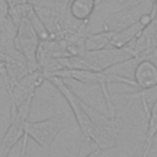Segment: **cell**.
<instances>
[{"instance_id": "cell-1", "label": "cell", "mask_w": 157, "mask_h": 157, "mask_svg": "<svg viewBox=\"0 0 157 157\" xmlns=\"http://www.w3.org/2000/svg\"><path fill=\"white\" fill-rule=\"evenodd\" d=\"M47 75H54L58 77H61L64 80H74L77 82H81L83 85H97L101 87L104 101H105V105L108 109V113L110 115H115V109H114V104H113V99L110 98L109 93H108V88L107 86L109 83H125V85H130L132 87H136L135 81L132 78L121 76V75H117V74H110L107 71H97V70H91V69H69V67H64L60 70H56L52 74H47Z\"/></svg>"}, {"instance_id": "cell-2", "label": "cell", "mask_w": 157, "mask_h": 157, "mask_svg": "<svg viewBox=\"0 0 157 157\" xmlns=\"http://www.w3.org/2000/svg\"><path fill=\"white\" fill-rule=\"evenodd\" d=\"M83 108L96 129L93 144L101 151L114 148L119 142V137L121 132V120L117 115H110L109 113L104 114L98 112L85 101H83Z\"/></svg>"}, {"instance_id": "cell-3", "label": "cell", "mask_w": 157, "mask_h": 157, "mask_svg": "<svg viewBox=\"0 0 157 157\" xmlns=\"http://www.w3.org/2000/svg\"><path fill=\"white\" fill-rule=\"evenodd\" d=\"M45 81L50 82L61 93V96L65 98V101L70 105L82 137L87 141L93 142L96 129H94V125L92 124L88 114L86 113V110L83 108V99L81 97H78V94L72 90V87L70 85H67L66 81L61 77H58L54 75H45Z\"/></svg>"}, {"instance_id": "cell-4", "label": "cell", "mask_w": 157, "mask_h": 157, "mask_svg": "<svg viewBox=\"0 0 157 157\" xmlns=\"http://www.w3.org/2000/svg\"><path fill=\"white\" fill-rule=\"evenodd\" d=\"M34 96L28 97L20 104L11 103L10 124L0 140V157H9L15 145L25 136V125L28 120Z\"/></svg>"}, {"instance_id": "cell-5", "label": "cell", "mask_w": 157, "mask_h": 157, "mask_svg": "<svg viewBox=\"0 0 157 157\" xmlns=\"http://www.w3.org/2000/svg\"><path fill=\"white\" fill-rule=\"evenodd\" d=\"M80 56L83 61V69L97 71H107L113 66L135 60L125 48H117L112 45L102 49L85 50Z\"/></svg>"}, {"instance_id": "cell-6", "label": "cell", "mask_w": 157, "mask_h": 157, "mask_svg": "<svg viewBox=\"0 0 157 157\" xmlns=\"http://www.w3.org/2000/svg\"><path fill=\"white\" fill-rule=\"evenodd\" d=\"M63 129L64 125L61 124L60 117L54 114L43 120H27L25 125V136L33 140L43 150H48Z\"/></svg>"}, {"instance_id": "cell-7", "label": "cell", "mask_w": 157, "mask_h": 157, "mask_svg": "<svg viewBox=\"0 0 157 157\" xmlns=\"http://www.w3.org/2000/svg\"><path fill=\"white\" fill-rule=\"evenodd\" d=\"M40 44V38L36 33L31 22L25 18L17 25V31L15 36V47L16 50L23 56V59L34 69L38 67L37 55L38 48Z\"/></svg>"}, {"instance_id": "cell-8", "label": "cell", "mask_w": 157, "mask_h": 157, "mask_svg": "<svg viewBox=\"0 0 157 157\" xmlns=\"http://www.w3.org/2000/svg\"><path fill=\"white\" fill-rule=\"evenodd\" d=\"M155 2L150 1H142L139 5L129 6V7H121L120 10H117L112 13H109L104 21H103V29L109 31H118L126 26L132 25L136 22L144 13L151 11Z\"/></svg>"}, {"instance_id": "cell-9", "label": "cell", "mask_w": 157, "mask_h": 157, "mask_svg": "<svg viewBox=\"0 0 157 157\" xmlns=\"http://www.w3.org/2000/svg\"><path fill=\"white\" fill-rule=\"evenodd\" d=\"M132 80L140 91L157 88V63L152 59L139 60L134 70Z\"/></svg>"}, {"instance_id": "cell-10", "label": "cell", "mask_w": 157, "mask_h": 157, "mask_svg": "<svg viewBox=\"0 0 157 157\" xmlns=\"http://www.w3.org/2000/svg\"><path fill=\"white\" fill-rule=\"evenodd\" d=\"M97 5V0H71L69 15L78 22H88Z\"/></svg>"}, {"instance_id": "cell-11", "label": "cell", "mask_w": 157, "mask_h": 157, "mask_svg": "<svg viewBox=\"0 0 157 157\" xmlns=\"http://www.w3.org/2000/svg\"><path fill=\"white\" fill-rule=\"evenodd\" d=\"M114 33L115 31H109V29H102L96 33L88 32L86 36V50H94V49H102L109 47Z\"/></svg>"}, {"instance_id": "cell-12", "label": "cell", "mask_w": 157, "mask_h": 157, "mask_svg": "<svg viewBox=\"0 0 157 157\" xmlns=\"http://www.w3.org/2000/svg\"><path fill=\"white\" fill-rule=\"evenodd\" d=\"M147 115V129H146V135H145V145H152L153 140L157 135V98L153 102V104L150 107Z\"/></svg>"}, {"instance_id": "cell-13", "label": "cell", "mask_w": 157, "mask_h": 157, "mask_svg": "<svg viewBox=\"0 0 157 157\" xmlns=\"http://www.w3.org/2000/svg\"><path fill=\"white\" fill-rule=\"evenodd\" d=\"M151 146H152V145H145V146L142 147V155H141V157H148Z\"/></svg>"}, {"instance_id": "cell-14", "label": "cell", "mask_w": 157, "mask_h": 157, "mask_svg": "<svg viewBox=\"0 0 157 157\" xmlns=\"http://www.w3.org/2000/svg\"><path fill=\"white\" fill-rule=\"evenodd\" d=\"M4 66V61H0V69Z\"/></svg>"}, {"instance_id": "cell-15", "label": "cell", "mask_w": 157, "mask_h": 157, "mask_svg": "<svg viewBox=\"0 0 157 157\" xmlns=\"http://www.w3.org/2000/svg\"><path fill=\"white\" fill-rule=\"evenodd\" d=\"M155 5H156V6H157V0H155Z\"/></svg>"}]
</instances>
